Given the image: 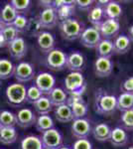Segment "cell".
Wrapping results in <instances>:
<instances>
[{"label":"cell","mask_w":133,"mask_h":149,"mask_svg":"<svg viewBox=\"0 0 133 149\" xmlns=\"http://www.w3.org/2000/svg\"><path fill=\"white\" fill-rule=\"evenodd\" d=\"M10 56L15 60H21L27 54V45L23 38L18 37L7 45Z\"/></svg>","instance_id":"cell-16"},{"label":"cell","mask_w":133,"mask_h":149,"mask_svg":"<svg viewBox=\"0 0 133 149\" xmlns=\"http://www.w3.org/2000/svg\"><path fill=\"white\" fill-rule=\"evenodd\" d=\"M111 127L107 123H98L91 129V134L97 141L100 142H105V141H109L110 134H111Z\"/></svg>","instance_id":"cell-20"},{"label":"cell","mask_w":133,"mask_h":149,"mask_svg":"<svg viewBox=\"0 0 133 149\" xmlns=\"http://www.w3.org/2000/svg\"><path fill=\"white\" fill-rule=\"evenodd\" d=\"M72 149H93V144L88 138L77 139L72 143Z\"/></svg>","instance_id":"cell-42"},{"label":"cell","mask_w":133,"mask_h":149,"mask_svg":"<svg viewBox=\"0 0 133 149\" xmlns=\"http://www.w3.org/2000/svg\"><path fill=\"white\" fill-rule=\"evenodd\" d=\"M65 88L68 95H83L86 85L81 72H71L65 79Z\"/></svg>","instance_id":"cell-3"},{"label":"cell","mask_w":133,"mask_h":149,"mask_svg":"<svg viewBox=\"0 0 133 149\" xmlns=\"http://www.w3.org/2000/svg\"><path fill=\"white\" fill-rule=\"evenodd\" d=\"M59 28L62 37L68 41H75L79 39L83 31L86 29L83 22L74 17L60 22Z\"/></svg>","instance_id":"cell-2"},{"label":"cell","mask_w":133,"mask_h":149,"mask_svg":"<svg viewBox=\"0 0 133 149\" xmlns=\"http://www.w3.org/2000/svg\"><path fill=\"white\" fill-rule=\"evenodd\" d=\"M67 104L71 107L74 119L84 118L88 114V107L83 95H69Z\"/></svg>","instance_id":"cell-6"},{"label":"cell","mask_w":133,"mask_h":149,"mask_svg":"<svg viewBox=\"0 0 133 149\" xmlns=\"http://www.w3.org/2000/svg\"><path fill=\"white\" fill-rule=\"evenodd\" d=\"M109 141L114 147H123L129 141V135L124 128L121 126H116L111 129Z\"/></svg>","instance_id":"cell-17"},{"label":"cell","mask_w":133,"mask_h":149,"mask_svg":"<svg viewBox=\"0 0 133 149\" xmlns=\"http://www.w3.org/2000/svg\"><path fill=\"white\" fill-rule=\"evenodd\" d=\"M36 119H37V116L35 112L27 107L19 109L16 114V124L22 128H28V127L33 126L36 123Z\"/></svg>","instance_id":"cell-14"},{"label":"cell","mask_w":133,"mask_h":149,"mask_svg":"<svg viewBox=\"0 0 133 149\" xmlns=\"http://www.w3.org/2000/svg\"><path fill=\"white\" fill-rule=\"evenodd\" d=\"M120 90L122 93H132L133 95V77L126 79L120 86Z\"/></svg>","instance_id":"cell-43"},{"label":"cell","mask_w":133,"mask_h":149,"mask_svg":"<svg viewBox=\"0 0 133 149\" xmlns=\"http://www.w3.org/2000/svg\"><path fill=\"white\" fill-rule=\"evenodd\" d=\"M1 128H2V126H1V125H0V130H1Z\"/></svg>","instance_id":"cell-49"},{"label":"cell","mask_w":133,"mask_h":149,"mask_svg":"<svg viewBox=\"0 0 133 149\" xmlns=\"http://www.w3.org/2000/svg\"><path fill=\"white\" fill-rule=\"evenodd\" d=\"M46 65L50 70L55 72L63 71L66 69L67 54L60 49H54L47 54Z\"/></svg>","instance_id":"cell-5"},{"label":"cell","mask_w":133,"mask_h":149,"mask_svg":"<svg viewBox=\"0 0 133 149\" xmlns=\"http://www.w3.org/2000/svg\"><path fill=\"white\" fill-rule=\"evenodd\" d=\"M13 63L8 59H0V81L7 80L14 74Z\"/></svg>","instance_id":"cell-33"},{"label":"cell","mask_w":133,"mask_h":149,"mask_svg":"<svg viewBox=\"0 0 133 149\" xmlns=\"http://www.w3.org/2000/svg\"><path fill=\"white\" fill-rule=\"evenodd\" d=\"M27 24H28L27 17L22 15V14H18L17 17L15 18V20H14L13 24H12V26L18 31V33H22V32H25L26 31Z\"/></svg>","instance_id":"cell-41"},{"label":"cell","mask_w":133,"mask_h":149,"mask_svg":"<svg viewBox=\"0 0 133 149\" xmlns=\"http://www.w3.org/2000/svg\"><path fill=\"white\" fill-rule=\"evenodd\" d=\"M18 137V131L15 127H2L0 130V143L8 144L14 143Z\"/></svg>","instance_id":"cell-28"},{"label":"cell","mask_w":133,"mask_h":149,"mask_svg":"<svg viewBox=\"0 0 133 149\" xmlns=\"http://www.w3.org/2000/svg\"><path fill=\"white\" fill-rule=\"evenodd\" d=\"M41 140L44 148L59 149L63 144V135L58 129L51 128L42 133Z\"/></svg>","instance_id":"cell-8"},{"label":"cell","mask_w":133,"mask_h":149,"mask_svg":"<svg viewBox=\"0 0 133 149\" xmlns=\"http://www.w3.org/2000/svg\"><path fill=\"white\" fill-rule=\"evenodd\" d=\"M76 10V4L75 1H66V3L64 5L60 6L59 8L56 9L58 16V20L59 21H65L68 19L72 18V15Z\"/></svg>","instance_id":"cell-26"},{"label":"cell","mask_w":133,"mask_h":149,"mask_svg":"<svg viewBox=\"0 0 133 149\" xmlns=\"http://www.w3.org/2000/svg\"><path fill=\"white\" fill-rule=\"evenodd\" d=\"M35 86L40 90L43 95H48L56 86V79L52 74L43 72L35 77Z\"/></svg>","instance_id":"cell-11"},{"label":"cell","mask_w":133,"mask_h":149,"mask_svg":"<svg viewBox=\"0 0 133 149\" xmlns=\"http://www.w3.org/2000/svg\"><path fill=\"white\" fill-rule=\"evenodd\" d=\"M59 149H72V148L70 147V146H67V145H62Z\"/></svg>","instance_id":"cell-46"},{"label":"cell","mask_w":133,"mask_h":149,"mask_svg":"<svg viewBox=\"0 0 133 149\" xmlns=\"http://www.w3.org/2000/svg\"><path fill=\"white\" fill-rule=\"evenodd\" d=\"M117 109L121 112L133 109V95L127 93H121L116 97Z\"/></svg>","instance_id":"cell-30"},{"label":"cell","mask_w":133,"mask_h":149,"mask_svg":"<svg viewBox=\"0 0 133 149\" xmlns=\"http://www.w3.org/2000/svg\"><path fill=\"white\" fill-rule=\"evenodd\" d=\"M46 97H48L53 107H60V105L67 103L68 97H69V95H68V93H66L65 90H63L61 88H56L55 86L50 92L49 95H46Z\"/></svg>","instance_id":"cell-22"},{"label":"cell","mask_w":133,"mask_h":149,"mask_svg":"<svg viewBox=\"0 0 133 149\" xmlns=\"http://www.w3.org/2000/svg\"><path fill=\"white\" fill-rule=\"evenodd\" d=\"M94 72L98 78H107L113 72V63L109 58L98 57L94 63Z\"/></svg>","instance_id":"cell-15"},{"label":"cell","mask_w":133,"mask_h":149,"mask_svg":"<svg viewBox=\"0 0 133 149\" xmlns=\"http://www.w3.org/2000/svg\"><path fill=\"white\" fill-rule=\"evenodd\" d=\"M84 66V57L79 52H72L67 55L66 68L71 72H81Z\"/></svg>","instance_id":"cell-19"},{"label":"cell","mask_w":133,"mask_h":149,"mask_svg":"<svg viewBox=\"0 0 133 149\" xmlns=\"http://www.w3.org/2000/svg\"><path fill=\"white\" fill-rule=\"evenodd\" d=\"M17 15H18V13L15 11V9L12 7L10 3H8V4H5L3 9L1 10V13H0V20L4 24V26L12 25L14 20H15V18L17 17Z\"/></svg>","instance_id":"cell-29"},{"label":"cell","mask_w":133,"mask_h":149,"mask_svg":"<svg viewBox=\"0 0 133 149\" xmlns=\"http://www.w3.org/2000/svg\"><path fill=\"white\" fill-rule=\"evenodd\" d=\"M35 125L37 130L40 131L41 133H43V132L49 130L51 128H54L55 123L53 118L49 114H45V115H39L37 117Z\"/></svg>","instance_id":"cell-32"},{"label":"cell","mask_w":133,"mask_h":149,"mask_svg":"<svg viewBox=\"0 0 133 149\" xmlns=\"http://www.w3.org/2000/svg\"><path fill=\"white\" fill-rule=\"evenodd\" d=\"M4 28V24L1 22V20H0V32L2 31V29Z\"/></svg>","instance_id":"cell-47"},{"label":"cell","mask_w":133,"mask_h":149,"mask_svg":"<svg viewBox=\"0 0 133 149\" xmlns=\"http://www.w3.org/2000/svg\"><path fill=\"white\" fill-rule=\"evenodd\" d=\"M42 140L39 136L28 135L21 141V149H43Z\"/></svg>","instance_id":"cell-34"},{"label":"cell","mask_w":133,"mask_h":149,"mask_svg":"<svg viewBox=\"0 0 133 149\" xmlns=\"http://www.w3.org/2000/svg\"><path fill=\"white\" fill-rule=\"evenodd\" d=\"M94 2L93 0H77L75 1V4L76 6H78L79 9L84 11H89V9L93 6Z\"/></svg>","instance_id":"cell-44"},{"label":"cell","mask_w":133,"mask_h":149,"mask_svg":"<svg viewBox=\"0 0 133 149\" xmlns=\"http://www.w3.org/2000/svg\"><path fill=\"white\" fill-rule=\"evenodd\" d=\"M38 21L43 29H53L58 24L57 12L54 7H48L41 11L40 15L38 16Z\"/></svg>","instance_id":"cell-13"},{"label":"cell","mask_w":133,"mask_h":149,"mask_svg":"<svg viewBox=\"0 0 133 149\" xmlns=\"http://www.w3.org/2000/svg\"><path fill=\"white\" fill-rule=\"evenodd\" d=\"M55 37L47 31H43L37 37V44L40 51L44 54H48L55 49Z\"/></svg>","instance_id":"cell-18"},{"label":"cell","mask_w":133,"mask_h":149,"mask_svg":"<svg viewBox=\"0 0 133 149\" xmlns=\"http://www.w3.org/2000/svg\"><path fill=\"white\" fill-rule=\"evenodd\" d=\"M42 97L43 93L40 92V90L36 86H31L27 88V92H26V102H27L33 104Z\"/></svg>","instance_id":"cell-39"},{"label":"cell","mask_w":133,"mask_h":149,"mask_svg":"<svg viewBox=\"0 0 133 149\" xmlns=\"http://www.w3.org/2000/svg\"><path fill=\"white\" fill-rule=\"evenodd\" d=\"M126 149H133V146H129V147L126 148Z\"/></svg>","instance_id":"cell-48"},{"label":"cell","mask_w":133,"mask_h":149,"mask_svg":"<svg viewBox=\"0 0 133 149\" xmlns=\"http://www.w3.org/2000/svg\"><path fill=\"white\" fill-rule=\"evenodd\" d=\"M128 38H129V40L131 41V42H133V25H131L129 27V29H128Z\"/></svg>","instance_id":"cell-45"},{"label":"cell","mask_w":133,"mask_h":149,"mask_svg":"<svg viewBox=\"0 0 133 149\" xmlns=\"http://www.w3.org/2000/svg\"><path fill=\"white\" fill-rule=\"evenodd\" d=\"M72 134L74 137L77 139H84L88 138L91 133V121L88 120L86 117L84 118H79V119H74L72 121Z\"/></svg>","instance_id":"cell-9"},{"label":"cell","mask_w":133,"mask_h":149,"mask_svg":"<svg viewBox=\"0 0 133 149\" xmlns=\"http://www.w3.org/2000/svg\"><path fill=\"white\" fill-rule=\"evenodd\" d=\"M14 76L18 83L23 84L32 81L35 78V69L32 64L28 62H21L15 67Z\"/></svg>","instance_id":"cell-12"},{"label":"cell","mask_w":133,"mask_h":149,"mask_svg":"<svg viewBox=\"0 0 133 149\" xmlns=\"http://www.w3.org/2000/svg\"><path fill=\"white\" fill-rule=\"evenodd\" d=\"M33 105H34V109H35V110L39 115L49 114L53 109L52 103H51L49 98H48V97H46V95H43L42 97H40L37 102L33 103Z\"/></svg>","instance_id":"cell-31"},{"label":"cell","mask_w":133,"mask_h":149,"mask_svg":"<svg viewBox=\"0 0 133 149\" xmlns=\"http://www.w3.org/2000/svg\"><path fill=\"white\" fill-rule=\"evenodd\" d=\"M120 122L122 125L121 127L125 130H133V109L121 112Z\"/></svg>","instance_id":"cell-38"},{"label":"cell","mask_w":133,"mask_h":149,"mask_svg":"<svg viewBox=\"0 0 133 149\" xmlns=\"http://www.w3.org/2000/svg\"><path fill=\"white\" fill-rule=\"evenodd\" d=\"M10 4L15 9L17 13L21 14V13H25L28 10L29 7L31 5V1L30 0H12Z\"/></svg>","instance_id":"cell-40"},{"label":"cell","mask_w":133,"mask_h":149,"mask_svg":"<svg viewBox=\"0 0 133 149\" xmlns=\"http://www.w3.org/2000/svg\"><path fill=\"white\" fill-rule=\"evenodd\" d=\"M96 54L98 57L101 58H111L114 54V49H113V41L107 39H101L98 43V45L95 48Z\"/></svg>","instance_id":"cell-27"},{"label":"cell","mask_w":133,"mask_h":149,"mask_svg":"<svg viewBox=\"0 0 133 149\" xmlns=\"http://www.w3.org/2000/svg\"><path fill=\"white\" fill-rule=\"evenodd\" d=\"M18 31L12 25L8 26H4V28L2 29V31L0 32V35L2 36V38L5 41V43L7 45L10 42H12L13 40H15L16 38H18Z\"/></svg>","instance_id":"cell-37"},{"label":"cell","mask_w":133,"mask_h":149,"mask_svg":"<svg viewBox=\"0 0 133 149\" xmlns=\"http://www.w3.org/2000/svg\"><path fill=\"white\" fill-rule=\"evenodd\" d=\"M101 36V39L112 40L118 36L120 31V23L114 19H104L97 28Z\"/></svg>","instance_id":"cell-7"},{"label":"cell","mask_w":133,"mask_h":149,"mask_svg":"<svg viewBox=\"0 0 133 149\" xmlns=\"http://www.w3.org/2000/svg\"><path fill=\"white\" fill-rule=\"evenodd\" d=\"M26 92L27 88L23 84H11L6 88V97L8 102L14 107L21 105L26 102Z\"/></svg>","instance_id":"cell-4"},{"label":"cell","mask_w":133,"mask_h":149,"mask_svg":"<svg viewBox=\"0 0 133 149\" xmlns=\"http://www.w3.org/2000/svg\"><path fill=\"white\" fill-rule=\"evenodd\" d=\"M88 19L91 25H93V27L97 28L105 19L104 13H103V7L98 5V4L93 5L88 11Z\"/></svg>","instance_id":"cell-23"},{"label":"cell","mask_w":133,"mask_h":149,"mask_svg":"<svg viewBox=\"0 0 133 149\" xmlns=\"http://www.w3.org/2000/svg\"><path fill=\"white\" fill-rule=\"evenodd\" d=\"M0 125L2 127H15L16 114L9 110H3L0 112Z\"/></svg>","instance_id":"cell-35"},{"label":"cell","mask_w":133,"mask_h":149,"mask_svg":"<svg viewBox=\"0 0 133 149\" xmlns=\"http://www.w3.org/2000/svg\"><path fill=\"white\" fill-rule=\"evenodd\" d=\"M93 107L96 113L109 116L117 110L116 97L104 88H98L94 93Z\"/></svg>","instance_id":"cell-1"},{"label":"cell","mask_w":133,"mask_h":149,"mask_svg":"<svg viewBox=\"0 0 133 149\" xmlns=\"http://www.w3.org/2000/svg\"><path fill=\"white\" fill-rule=\"evenodd\" d=\"M113 49H114V54L116 55L126 54L131 49V41L126 35H118L113 41Z\"/></svg>","instance_id":"cell-21"},{"label":"cell","mask_w":133,"mask_h":149,"mask_svg":"<svg viewBox=\"0 0 133 149\" xmlns=\"http://www.w3.org/2000/svg\"><path fill=\"white\" fill-rule=\"evenodd\" d=\"M103 13L105 19L118 20L122 15V7L118 2L108 1V3L103 7Z\"/></svg>","instance_id":"cell-25"},{"label":"cell","mask_w":133,"mask_h":149,"mask_svg":"<svg viewBox=\"0 0 133 149\" xmlns=\"http://www.w3.org/2000/svg\"><path fill=\"white\" fill-rule=\"evenodd\" d=\"M79 41L84 47L88 48V49H95L98 43L101 41L100 31L93 26L86 28L79 37Z\"/></svg>","instance_id":"cell-10"},{"label":"cell","mask_w":133,"mask_h":149,"mask_svg":"<svg viewBox=\"0 0 133 149\" xmlns=\"http://www.w3.org/2000/svg\"><path fill=\"white\" fill-rule=\"evenodd\" d=\"M54 114L55 118L59 122H61V123H68V122H72L74 120V116H72L71 107L67 103L55 107Z\"/></svg>","instance_id":"cell-24"},{"label":"cell","mask_w":133,"mask_h":149,"mask_svg":"<svg viewBox=\"0 0 133 149\" xmlns=\"http://www.w3.org/2000/svg\"><path fill=\"white\" fill-rule=\"evenodd\" d=\"M43 149H50V148H43Z\"/></svg>","instance_id":"cell-50"},{"label":"cell","mask_w":133,"mask_h":149,"mask_svg":"<svg viewBox=\"0 0 133 149\" xmlns=\"http://www.w3.org/2000/svg\"><path fill=\"white\" fill-rule=\"evenodd\" d=\"M25 32H27L32 37H38L43 32V28L40 25L38 18L28 19V24H27V27H26Z\"/></svg>","instance_id":"cell-36"}]
</instances>
